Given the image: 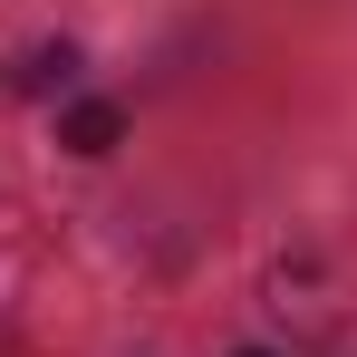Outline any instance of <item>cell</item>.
<instances>
[{
  "mask_svg": "<svg viewBox=\"0 0 357 357\" xmlns=\"http://www.w3.org/2000/svg\"><path fill=\"white\" fill-rule=\"evenodd\" d=\"M116 135H126V116L107 107V97H87V107L59 116V145H68V155H116Z\"/></svg>",
  "mask_w": 357,
  "mask_h": 357,
  "instance_id": "6da1fadb",
  "label": "cell"
},
{
  "mask_svg": "<svg viewBox=\"0 0 357 357\" xmlns=\"http://www.w3.org/2000/svg\"><path fill=\"white\" fill-rule=\"evenodd\" d=\"M241 357H271V348H241Z\"/></svg>",
  "mask_w": 357,
  "mask_h": 357,
  "instance_id": "7a4b0ae2",
  "label": "cell"
}]
</instances>
